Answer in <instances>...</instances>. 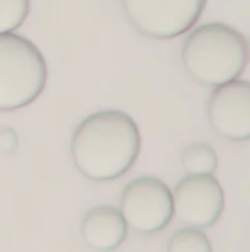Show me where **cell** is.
Wrapping results in <instances>:
<instances>
[{"instance_id":"cell-1","label":"cell","mask_w":250,"mask_h":252,"mask_svg":"<svg viewBox=\"0 0 250 252\" xmlns=\"http://www.w3.org/2000/svg\"><path fill=\"white\" fill-rule=\"evenodd\" d=\"M141 151L137 123L124 111L105 109L85 117L74 130L71 155L88 180L109 182L128 173Z\"/></svg>"},{"instance_id":"cell-2","label":"cell","mask_w":250,"mask_h":252,"mask_svg":"<svg viewBox=\"0 0 250 252\" xmlns=\"http://www.w3.org/2000/svg\"><path fill=\"white\" fill-rule=\"evenodd\" d=\"M181 59L197 83L218 87L242 75L249 63L250 52L242 32L221 22H209L189 34Z\"/></svg>"},{"instance_id":"cell-3","label":"cell","mask_w":250,"mask_h":252,"mask_svg":"<svg viewBox=\"0 0 250 252\" xmlns=\"http://www.w3.org/2000/svg\"><path fill=\"white\" fill-rule=\"evenodd\" d=\"M47 83V63L38 47L15 32L0 34V111L32 103Z\"/></svg>"},{"instance_id":"cell-4","label":"cell","mask_w":250,"mask_h":252,"mask_svg":"<svg viewBox=\"0 0 250 252\" xmlns=\"http://www.w3.org/2000/svg\"><path fill=\"white\" fill-rule=\"evenodd\" d=\"M131 25L158 40L187 32L200 18L206 0H121Z\"/></svg>"},{"instance_id":"cell-5","label":"cell","mask_w":250,"mask_h":252,"mask_svg":"<svg viewBox=\"0 0 250 252\" xmlns=\"http://www.w3.org/2000/svg\"><path fill=\"white\" fill-rule=\"evenodd\" d=\"M128 224L143 235L164 230L174 217L172 190L153 176L133 179L124 188L119 210Z\"/></svg>"},{"instance_id":"cell-6","label":"cell","mask_w":250,"mask_h":252,"mask_svg":"<svg viewBox=\"0 0 250 252\" xmlns=\"http://www.w3.org/2000/svg\"><path fill=\"white\" fill-rule=\"evenodd\" d=\"M174 216L189 227H212L222 216L225 195L212 174H187L172 192Z\"/></svg>"},{"instance_id":"cell-7","label":"cell","mask_w":250,"mask_h":252,"mask_svg":"<svg viewBox=\"0 0 250 252\" xmlns=\"http://www.w3.org/2000/svg\"><path fill=\"white\" fill-rule=\"evenodd\" d=\"M208 118L222 137L250 140V81L237 78L215 87L208 100Z\"/></svg>"},{"instance_id":"cell-8","label":"cell","mask_w":250,"mask_h":252,"mask_svg":"<svg viewBox=\"0 0 250 252\" xmlns=\"http://www.w3.org/2000/svg\"><path fill=\"white\" fill-rule=\"evenodd\" d=\"M128 235L122 213L111 205L90 208L81 220V236L85 245L99 252L115 251Z\"/></svg>"},{"instance_id":"cell-9","label":"cell","mask_w":250,"mask_h":252,"mask_svg":"<svg viewBox=\"0 0 250 252\" xmlns=\"http://www.w3.org/2000/svg\"><path fill=\"white\" fill-rule=\"evenodd\" d=\"M181 164L187 174H214L218 168V155L209 143L194 142L183 149Z\"/></svg>"},{"instance_id":"cell-10","label":"cell","mask_w":250,"mask_h":252,"mask_svg":"<svg viewBox=\"0 0 250 252\" xmlns=\"http://www.w3.org/2000/svg\"><path fill=\"white\" fill-rule=\"evenodd\" d=\"M167 252H212V244L200 229L184 227L169 238Z\"/></svg>"},{"instance_id":"cell-11","label":"cell","mask_w":250,"mask_h":252,"mask_svg":"<svg viewBox=\"0 0 250 252\" xmlns=\"http://www.w3.org/2000/svg\"><path fill=\"white\" fill-rule=\"evenodd\" d=\"M29 13V0H0V34L13 32Z\"/></svg>"},{"instance_id":"cell-12","label":"cell","mask_w":250,"mask_h":252,"mask_svg":"<svg viewBox=\"0 0 250 252\" xmlns=\"http://www.w3.org/2000/svg\"><path fill=\"white\" fill-rule=\"evenodd\" d=\"M18 137L10 127H0V151L10 152L16 148Z\"/></svg>"},{"instance_id":"cell-13","label":"cell","mask_w":250,"mask_h":252,"mask_svg":"<svg viewBox=\"0 0 250 252\" xmlns=\"http://www.w3.org/2000/svg\"><path fill=\"white\" fill-rule=\"evenodd\" d=\"M248 46H249V52H250V38H249V41H248Z\"/></svg>"}]
</instances>
